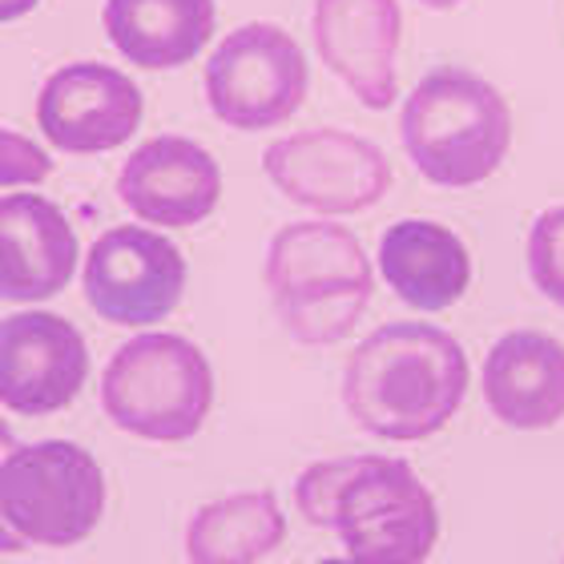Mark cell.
Here are the masks:
<instances>
[{"label":"cell","instance_id":"cell-1","mask_svg":"<svg viewBox=\"0 0 564 564\" xmlns=\"http://www.w3.org/2000/svg\"><path fill=\"white\" fill-rule=\"evenodd\" d=\"M468 395V355L432 323L371 330L343 367V403L364 432L395 444L427 440Z\"/></svg>","mask_w":564,"mask_h":564},{"label":"cell","instance_id":"cell-2","mask_svg":"<svg viewBox=\"0 0 564 564\" xmlns=\"http://www.w3.org/2000/svg\"><path fill=\"white\" fill-rule=\"evenodd\" d=\"M403 150L432 186H480L505 165L512 109L492 82L444 65L420 77L400 113Z\"/></svg>","mask_w":564,"mask_h":564},{"label":"cell","instance_id":"cell-3","mask_svg":"<svg viewBox=\"0 0 564 564\" xmlns=\"http://www.w3.org/2000/svg\"><path fill=\"white\" fill-rule=\"evenodd\" d=\"M262 279L282 327L306 347L347 339L376 291L359 238L339 223L282 226L271 238Z\"/></svg>","mask_w":564,"mask_h":564},{"label":"cell","instance_id":"cell-4","mask_svg":"<svg viewBox=\"0 0 564 564\" xmlns=\"http://www.w3.org/2000/svg\"><path fill=\"white\" fill-rule=\"evenodd\" d=\"M101 408L121 432L182 444L214 408V367L198 343L150 330L121 343L101 371Z\"/></svg>","mask_w":564,"mask_h":564},{"label":"cell","instance_id":"cell-5","mask_svg":"<svg viewBox=\"0 0 564 564\" xmlns=\"http://www.w3.org/2000/svg\"><path fill=\"white\" fill-rule=\"evenodd\" d=\"M106 517V471L89 447L41 440L0 459V524L41 549H73Z\"/></svg>","mask_w":564,"mask_h":564},{"label":"cell","instance_id":"cell-6","mask_svg":"<svg viewBox=\"0 0 564 564\" xmlns=\"http://www.w3.org/2000/svg\"><path fill=\"white\" fill-rule=\"evenodd\" d=\"M311 89L303 45L271 21L226 33L206 61V101L230 130L259 133L291 121Z\"/></svg>","mask_w":564,"mask_h":564},{"label":"cell","instance_id":"cell-7","mask_svg":"<svg viewBox=\"0 0 564 564\" xmlns=\"http://www.w3.org/2000/svg\"><path fill=\"white\" fill-rule=\"evenodd\" d=\"M359 564H423L440 536V512L412 464L359 456L335 500V524Z\"/></svg>","mask_w":564,"mask_h":564},{"label":"cell","instance_id":"cell-8","mask_svg":"<svg viewBox=\"0 0 564 564\" xmlns=\"http://www.w3.org/2000/svg\"><path fill=\"white\" fill-rule=\"evenodd\" d=\"M262 170L282 198L330 218L371 210L391 189L388 153L376 141L330 126L271 141Z\"/></svg>","mask_w":564,"mask_h":564},{"label":"cell","instance_id":"cell-9","mask_svg":"<svg viewBox=\"0 0 564 564\" xmlns=\"http://www.w3.org/2000/svg\"><path fill=\"white\" fill-rule=\"evenodd\" d=\"M85 303L113 327H153L186 294V259L150 226H113L82 267Z\"/></svg>","mask_w":564,"mask_h":564},{"label":"cell","instance_id":"cell-10","mask_svg":"<svg viewBox=\"0 0 564 564\" xmlns=\"http://www.w3.org/2000/svg\"><path fill=\"white\" fill-rule=\"evenodd\" d=\"M145 97L130 73L106 61H69L36 94V126L53 150L89 158L126 145L141 130Z\"/></svg>","mask_w":564,"mask_h":564},{"label":"cell","instance_id":"cell-11","mask_svg":"<svg viewBox=\"0 0 564 564\" xmlns=\"http://www.w3.org/2000/svg\"><path fill=\"white\" fill-rule=\"evenodd\" d=\"M89 379L85 335L53 311L0 318V403L17 415L65 412Z\"/></svg>","mask_w":564,"mask_h":564},{"label":"cell","instance_id":"cell-12","mask_svg":"<svg viewBox=\"0 0 564 564\" xmlns=\"http://www.w3.org/2000/svg\"><path fill=\"white\" fill-rule=\"evenodd\" d=\"M311 36L318 61L351 89L359 106L376 113L395 106V61L403 41L400 0H315Z\"/></svg>","mask_w":564,"mask_h":564},{"label":"cell","instance_id":"cell-13","mask_svg":"<svg viewBox=\"0 0 564 564\" xmlns=\"http://www.w3.org/2000/svg\"><path fill=\"white\" fill-rule=\"evenodd\" d=\"M118 198L141 223L186 230L206 223L223 198V170L214 153L194 138H162L141 141L126 158L118 174Z\"/></svg>","mask_w":564,"mask_h":564},{"label":"cell","instance_id":"cell-14","mask_svg":"<svg viewBox=\"0 0 564 564\" xmlns=\"http://www.w3.org/2000/svg\"><path fill=\"white\" fill-rule=\"evenodd\" d=\"M77 230L57 202L33 189L0 198V299L45 303L77 271Z\"/></svg>","mask_w":564,"mask_h":564},{"label":"cell","instance_id":"cell-15","mask_svg":"<svg viewBox=\"0 0 564 564\" xmlns=\"http://www.w3.org/2000/svg\"><path fill=\"white\" fill-rule=\"evenodd\" d=\"M488 412L517 432L564 420V343L541 330H508L484 359Z\"/></svg>","mask_w":564,"mask_h":564},{"label":"cell","instance_id":"cell-16","mask_svg":"<svg viewBox=\"0 0 564 564\" xmlns=\"http://www.w3.org/2000/svg\"><path fill=\"white\" fill-rule=\"evenodd\" d=\"M109 45L138 69H182L210 45L214 0H106L101 9Z\"/></svg>","mask_w":564,"mask_h":564},{"label":"cell","instance_id":"cell-17","mask_svg":"<svg viewBox=\"0 0 564 564\" xmlns=\"http://www.w3.org/2000/svg\"><path fill=\"white\" fill-rule=\"evenodd\" d=\"M379 271L388 286L415 311H447L471 282L468 247L447 226L403 218L379 238Z\"/></svg>","mask_w":564,"mask_h":564},{"label":"cell","instance_id":"cell-18","mask_svg":"<svg viewBox=\"0 0 564 564\" xmlns=\"http://www.w3.org/2000/svg\"><path fill=\"white\" fill-rule=\"evenodd\" d=\"M286 536L274 492H235L198 508L186 529L189 564H259Z\"/></svg>","mask_w":564,"mask_h":564},{"label":"cell","instance_id":"cell-19","mask_svg":"<svg viewBox=\"0 0 564 564\" xmlns=\"http://www.w3.org/2000/svg\"><path fill=\"white\" fill-rule=\"evenodd\" d=\"M529 274L549 303L564 306V206L544 210L529 230Z\"/></svg>","mask_w":564,"mask_h":564},{"label":"cell","instance_id":"cell-20","mask_svg":"<svg viewBox=\"0 0 564 564\" xmlns=\"http://www.w3.org/2000/svg\"><path fill=\"white\" fill-rule=\"evenodd\" d=\"M359 456H339V459H318L299 476L294 484V505L315 529H330L335 524V500H339L343 480L351 476Z\"/></svg>","mask_w":564,"mask_h":564},{"label":"cell","instance_id":"cell-21","mask_svg":"<svg viewBox=\"0 0 564 564\" xmlns=\"http://www.w3.org/2000/svg\"><path fill=\"white\" fill-rule=\"evenodd\" d=\"M53 174V158L29 133L0 126V189L41 186Z\"/></svg>","mask_w":564,"mask_h":564},{"label":"cell","instance_id":"cell-22","mask_svg":"<svg viewBox=\"0 0 564 564\" xmlns=\"http://www.w3.org/2000/svg\"><path fill=\"white\" fill-rule=\"evenodd\" d=\"M36 4H41V0H0V24L24 21V17L36 9Z\"/></svg>","mask_w":564,"mask_h":564},{"label":"cell","instance_id":"cell-23","mask_svg":"<svg viewBox=\"0 0 564 564\" xmlns=\"http://www.w3.org/2000/svg\"><path fill=\"white\" fill-rule=\"evenodd\" d=\"M423 9H435V12H447V9H456V4H464V0H420Z\"/></svg>","mask_w":564,"mask_h":564},{"label":"cell","instance_id":"cell-24","mask_svg":"<svg viewBox=\"0 0 564 564\" xmlns=\"http://www.w3.org/2000/svg\"><path fill=\"white\" fill-rule=\"evenodd\" d=\"M318 564H359V561H351V556H330V561H318Z\"/></svg>","mask_w":564,"mask_h":564}]
</instances>
